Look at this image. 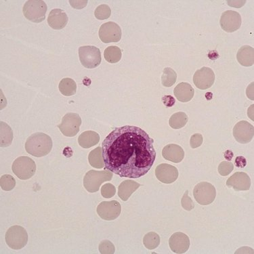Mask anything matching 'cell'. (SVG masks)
I'll return each instance as SVG.
<instances>
[{"mask_svg": "<svg viewBox=\"0 0 254 254\" xmlns=\"http://www.w3.org/2000/svg\"><path fill=\"white\" fill-rule=\"evenodd\" d=\"M155 175L159 181L164 184H172L179 178L178 169L172 165H159L155 170Z\"/></svg>", "mask_w": 254, "mask_h": 254, "instance_id": "9a60e30c", "label": "cell"}, {"mask_svg": "<svg viewBox=\"0 0 254 254\" xmlns=\"http://www.w3.org/2000/svg\"><path fill=\"white\" fill-rule=\"evenodd\" d=\"M116 193V189L114 185L111 184V183H107V184L103 185L101 188V194L104 198L113 197Z\"/></svg>", "mask_w": 254, "mask_h": 254, "instance_id": "836d02e7", "label": "cell"}, {"mask_svg": "<svg viewBox=\"0 0 254 254\" xmlns=\"http://www.w3.org/2000/svg\"><path fill=\"white\" fill-rule=\"evenodd\" d=\"M160 237L155 232H151V233H147L144 237L143 244L148 250H153L156 249L157 247H159V245H160Z\"/></svg>", "mask_w": 254, "mask_h": 254, "instance_id": "83f0119b", "label": "cell"}, {"mask_svg": "<svg viewBox=\"0 0 254 254\" xmlns=\"http://www.w3.org/2000/svg\"><path fill=\"white\" fill-rule=\"evenodd\" d=\"M99 38L103 43L120 42L122 38L121 27L114 22H107L102 25L99 29Z\"/></svg>", "mask_w": 254, "mask_h": 254, "instance_id": "30bf717a", "label": "cell"}, {"mask_svg": "<svg viewBox=\"0 0 254 254\" xmlns=\"http://www.w3.org/2000/svg\"><path fill=\"white\" fill-rule=\"evenodd\" d=\"M100 253L103 254H113L116 252L114 245L108 240L103 241L99 245Z\"/></svg>", "mask_w": 254, "mask_h": 254, "instance_id": "d6a6232c", "label": "cell"}, {"mask_svg": "<svg viewBox=\"0 0 254 254\" xmlns=\"http://www.w3.org/2000/svg\"><path fill=\"white\" fill-rule=\"evenodd\" d=\"M81 124V119L79 114L68 113L63 117L58 127L64 136L73 137L79 132Z\"/></svg>", "mask_w": 254, "mask_h": 254, "instance_id": "9c48e42d", "label": "cell"}, {"mask_svg": "<svg viewBox=\"0 0 254 254\" xmlns=\"http://www.w3.org/2000/svg\"><path fill=\"white\" fill-rule=\"evenodd\" d=\"M154 140L136 126L118 127L102 144L105 170L120 177L138 179L148 173L156 158Z\"/></svg>", "mask_w": 254, "mask_h": 254, "instance_id": "6da1fadb", "label": "cell"}, {"mask_svg": "<svg viewBox=\"0 0 254 254\" xmlns=\"http://www.w3.org/2000/svg\"><path fill=\"white\" fill-rule=\"evenodd\" d=\"M68 20V16L65 12L58 8L51 10L48 17V25L56 30L63 29L67 24Z\"/></svg>", "mask_w": 254, "mask_h": 254, "instance_id": "ac0fdd59", "label": "cell"}, {"mask_svg": "<svg viewBox=\"0 0 254 254\" xmlns=\"http://www.w3.org/2000/svg\"><path fill=\"white\" fill-rule=\"evenodd\" d=\"M36 164L30 157L22 156L14 161L12 166L13 173L20 180H28L34 176Z\"/></svg>", "mask_w": 254, "mask_h": 254, "instance_id": "5b68a950", "label": "cell"}, {"mask_svg": "<svg viewBox=\"0 0 254 254\" xmlns=\"http://www.w3.org/2000/svg\"><path fill=\"white\" fill-rule=\"evenodd\" d=\"M174 94L178 101L182 103H187L191 101L194 94V89L189 83H180L174 88Z\"/></svg>", "mask_w": 254, "mask_h": 254, "instance_id": "ffe728a7", "label": "cell"}, {"mask_svg": "<svg viewBox=\"0 0 254 254\" xmlns=\"http://www.w3.org/2000/svg\"><path fill=\"white\" fill-rule=\"evenodd\" d=\"M234 169L233 163L230 161H222L218 166V172L220 175L226 176L229 175Z\"/></svg>", "mask_w": 254, "mask_h": 254, "instance_id": "1f68e13d", "label": "cell"}, {"mask_svg": "<svg viewBox=\"0 0 254 254\" xmlns=\"http://www.w3.org/2000/svg\"><path fill=\"white\" fill-rule=\"evenodd\" d=\"M220 23L222 29L226 32H234L242 26V16L236 11L227 10L222 14Z\"/></svg>", "mask_w": 254, "mask_h": 254, "instance_id": "4fadbf2b", "label": "cell"}, {"mask_svg": "<svg viewBox=\"0 0 254 254\" xmlns=\"http://www.w3.org/2000/svg\"><path fill=\"white\" fill-rule=\"evenodd\" d=\"M69 2L72 7L75 9H82L87 5L88 1H73L70 0Z\"/></svg>", "mask_w": 254, "mask_h": 254, "instance_id": "74e56055", "label": "cell"}, {"mask_svg": "<svg viewBox=\"0 0 254 254\" xmlns=\"http://www.w3.org/2000/svg\"><path fill=\"white\" fill-rule=\"evenodd\" d=\"M99 134L94 131H84L78 138L79 145L84 149H89V148L95 146L99 142Z\"/></svg>", "mask_w": 254, "mask_h": 254, "instance_id": "603a6c76", "label": "cell"}, {"mask_svg": "<svg viewBox=\"0 0 254 254\" xmlns=\"http://www.w3.org/2000/svg\"><path fill=\"white\" fill-rule=\"evenodd\" d=\"M227 185L237 191L248 190L251 187V179L245 172H236L228 179Z\"/></svg>", "mask_w": 254, "mask_h": 254, "instance_id": "e0dca14e", "label": "cell"}, {"mask_svg": "<svg viewBox=\"0 0 254 254\" xmlns=\"http://www.w3.org/2000/svg\"><path fill=\"white\" fill-rule=\"evenodd\" d=\"M246 93L248 94V97L254 101V82H252L247 89Z\"/></svg>", "mask_w": 254, "mask_h": 254, "instance_id": "ab89813d", "label": "cell"}, {"mask_svg": "<svg viewBox=\"0 0 254 254\" xmlns=\"http://www.w3.org/2000/svg\"><path fill=\"white\" fill-rule=\"evenodd\" d=\"M233 136L239 143H249L254 138V126L246 121L238 122L233 128Z\"/></svg>", "mask_w": 254, "mask_h": 254, "instance_id": "5bb4252c", "label": "cell"}, {"mask_svg": "<svg viewBox=\"0 0 254 254\" xmlns=\"http://www.w3.org/2000/svg\"><path fill=\"white\" fill-rule=\"evenodd\" d=\"M233 155H233V152L229 151V150H228V151H226L225 153H224V157H225L227 160H231Z\"/></svg>", "mask_w": 254, "mask_h": 254, "instance_id": "60d3db41", "label": "cell"}, {"mask_svg": "<svg viewBox=\"0 0 254 254\" xmlns=\"http://www.w3.org/2000/svg\"><path fill=\"white\" fill-rule=\"evenodd\" d=\"M187 122H188V116L183 112L176 113L172 115L169 120L170 127L176 129H181L182 127H185Z\"/></svg>", "mask_w": 254, "mask_h": 254, "instance_id": "484cf974", "label": "cell"}, {"mask_svg": "<svg viewBox=\"0 0 254 254\" xmlns=\"http://www.w3.org/2000/svg\"><path fill=\"white\" fill-rule=\"evenodd\" d=\"M79 57L82 65L87 68L97 67L102 61L99 48L93 46H85L79 48Z\"/></svg>", "mask_w": 254, "mask_h": 254, "instance_id": "52a82bcc", "label": "cell"}, {"mask_svg": "<svg viewBox=\"0 0 254 254\" xmlns=\"http://www.w3.org/2000/svg\"><path fill=\"white\" fill-rule=\"evenodd\" d=\"M53 140L46 133H33L26 141L25 149L33 157H42L48 155L53 149Z\"/></svg>", "mask_w": 254, "mask_h": 254, "instance_id": "7a4b0ae2", "label": "cell"}, {"mask_svg": "<svg viewBox=\"0 0 254 254\" xmlns=\"http://www.w3.org/2000/svg\"><path fill=\"white\" fill-rule=\"evenodd\" d=\"M96 211L102 219L111 221L120 216L122 211L121 204L117 201H103L98 205Z\"/></svg>", "mask_w": 254, "mask_h": 254, "instance_id": "8fae6325", "label": "cell"}, {"mask_svg": "<svg viewBox=\"0 0 254 254\" xmlns=\"http://www.w3.org/2000/svg\"><path fill=\"white\" fill-rule=\"evenodd\" d=\"M88 161L90 166L94 168L102 169L105 168V162L103 157V151L101 146H98L92 150L88 155Z\"/></svg>", "mask_w": 254, "mask_h": 254, "instance_id": "cb8c5ba5", "label": "cell"}, {"mask_svg": "<svg viewBox=\"0 0 254 254\" xmlns=\"http://www.w3.org/2000/svg\"><path fill=\"white\" fill-rule=\"evenodd\" d=\"M170 249L174 253L182 254L186 253L190 247V239L185 233L178 232L172 235L169 240Z\"/></svg>", "mask_w": 254, "mask_h": 254, "instance_id": "2e32d148", "label": "cell"}, {"mask_svg": "<svg viewBox=\"0 0 254 254\" xmlns=\"http://www.w3.org/2000/svg\"><path fill=\"white\" fill-rule=\"evenodd\" d=\"M162 101L167 107H173L174 104L176 103L175 98L170 95L164 96V97L162 98Z\"/></svg>", "mask_w": 254, "mask_h": 254, "instance_id": "8d00e7d4", "label": "cell"}, {"mask_svg": "<svg viewBox=\"0 0 254 254\" xmlns=\"http://www.w3.org/2000/svg\"><path fill=\"white\" fill-rule=\"evenodd\" d=\"M181 204L182 206H183V208L187 211H190L192 210V209L194 208V204L191 198L189 196V191L187 190L185 192L184 196L182 198L181 200Z\"/></svg>", "mask_w": 254, "mask_h": 254, "instance_id": "e575fe53", "label": "cell"}, {"mask_svg": "<svg viewBox=\"0 0 254 254\" xmlns=\"http://www.w3.org/2000/svg\"><path fill=\"white\" fill-rule=\"evenodd\" d=\"M122 51L118 46H111L106 48L104 52L105 60L109 63H117L121 60Z\"/></svg>", "mask_w": 254, "mask_h": 254, "instance_id": "4316f807", "label": "cell"}, {"mask_svg": "<svg viewBox=\"0 0 254 254\" xmlns=\"http://www.w3.org/2000/svg\"><path fill=\"white\" fill-rule=\"evenodd\" d=\"M162 155L166 160L178 164L181 162L185 157V151L183 148L175 144H170L165 146Z\"/></svg>", "mask_w": 254, "mask_h": 254, "instance_id": "d6986e66", "label": "cell"}, {"mask_svg": "<svg viewBox=\"0 0 254 254\" xmlns=\"http://www.w3.org/2000/svg\"><path fill=\"white\" fill-rule=\"evenodd\" d=\"M235 164L238 168H245L247 166L246 159L242 156L237 157L235 160Z\"/></svg>", "mask_w": 254, "mask_h": 254, "instance_id": "f35d334b", "label": "cell"}, {"mask_svg": "<svg viewBox=\"0 0 254 254\" xmlns=\"http://www.w3.org/2000/svg\"><path fill=\"white\" fill-rule=\"evenodd\" d=\"M203 138L200 133H194L190 140V145L192 149H196L203 144Z\"/></svg>", "mask_w": 254, "mask_h": 254, "instance_id": "d590c367", "label": "cell"}, {"mask_svg": "<svg viewBox=\"0 0 254 254\" xmlns=\"http://www.w3.org/2000/svg\"><path fill=\"white\" fill-rule=\"evenodd\" d=\"M140 187L136 182L127 180L121 183L118 188V195L122 201H126L129 199L131 194Z\"/></svg>", "mask_w": 254, "mask_h": 254, "instance_id": "44dd1931", "label": "cell"}, {"mask_svg": "<svg viewBox=\"0 0 254 254\" xmlns=\"http://www.w3.org/2000/svg\"><path fill=\"white\" fill-rule=\"evenodd\" d=\"M0 185L1 189L5 191H10L16 186V180L11 175H3L0 179Z\"/></svg>", "mask_w": 254, "mask_h": 254, "instance_id": "f546056e", "label": "cell"}, {"mask_svg": "<svg viewBox=\"0 0 254 254\" xmlns=\"http://www.w3.org/2000/svg\"><path fill=\"white\" fill-rule=\"evenodd\" d=\"M215 81V73L211 68L204 66L196 70L193 76V82L200 90H207L213 86Z\"/></svg>", "mask_w": 254, "mask_h": 254, "instance_id": "7c38bea8", "label": "cell"}, {"mask_svg": "<svg viewBox=\"0 0 254 254\" xmlns=\"http://www.w3.org/2000/svg\"><path fill=\"white\" fill-rule=\"evenodd\" d=\"M194 199L201 205H208L216 199V189L210 183L202 182L196 185L193 190Z\"/></svg>", "mask_w": 254, "mask_h": 254, "instance_id": "ba28073f", "label": "cell"}, {"mask_svg": "<svg viewBox=\"0 0 254 254\" xmlns=\"http://www.w3.org/2000/svg\"><path fill=\"white\" fill-rule=\"evenodd\" d=\"M111 14V10L108 5L102 4L98 5L94 12V15L98 20L108 19Z\"/></svg>", "mask_w": 254, "mask_h": 254, "instance_id": "4dcf8cb0", "label": "cell"}, {"mask_svg": "<svg viewBox=\"0 0 254 254\" xmlns=\"http://www.w3.org/2000/svg\"><path fill=\"white\" fill-rule=\"evenodd\" d=\"M5 240L11 249L19 250L25 248L28 242L26 230L20 226H13L5 233Z\"/></svg>", "mask_w": 254, "mask_h": 254, "instance_id": "8992f818", "label": "cell"}, {"mask_svg": "<svg viewBox=\"0 0 254 254\" xmlns=\"http://www.w3.org/2000/svg\"><path fill=\"white\" fill-rule=\"evenodd\" d=\"M47 5L42 0L27 1L23 6L24 16L33 23H41L46 18Z\"/></svg>", "mask_w": 254, "mask_h": 254, "instance_id": "277c9868", "label": "cell"}, {"mask_svg": "<svg viewBox=\"0 0 254 254\" xmlns=\"http://www.w3.org/2000/svg\"><path fill=\"white\" fill-rule=\"evenodd\" d=\"M239 64L244 66H250L254 64V49L249 46H242L237 55Z\"/></svg>", "mask_w": 254, "mask_h": 254, "instance_id": "7402d4cb", "label": "cell"}, {"mask_svg": "<svg viewBox=\"0 0 254 254\" xmlns=\"http://www.w3.org/2000/svg\"><path fill=\"white\" fill-rule=\"evenodd\" d=\"M177 80V74L172 68H165L161 77V82L165 87H171Z\"/></svg>", "mask_w": 254, "mask_h": 254, "instance_id": "f1b7e54d", "label": "cell"}, {"mask_svg": "<svg viewBox=\"0 0 254 254\" xmlns=\"http://www.w3.org/2000/svg\"><path fill=\"white\" fill-rule=\"evenodd\" d=\"M112 172L110 171H95L90 170L87 172L83 179V186L87 191L93 193L99 190L100 187L106 181H110L113 179Z\"/></svg>", "mask_w": 254, "mask_h": 254, "instance_id": "3957f363", "label": "cell"}, {"mask_svg": "<svg viewBox=\"0 0 254 254\" xmlns=\"http://www.w3.org/2000/svg\"><path fill=\"white\" fill-rule=\"evenodd\" d=\"M59 88L63 95L71 96L76 93L77 84L73 79L64 78L59 83Z\"/></svg>", "mask_w": 254, "mask_h": 254, "instance_id": "d4e9b609", "label": "cell"}]
</instances>
